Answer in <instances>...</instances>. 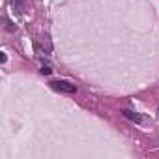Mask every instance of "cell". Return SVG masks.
I'll return each mask as SVG.
<instances>
[{"label":"cell","mask_w":159,"mask_h":159,"mask_svg":"<svg viewBox=\"0 0 159 159\" xmlns=\"http://www.w3.org/2000/svg\"><path fill=\"white\" fill-rule=\"evenodd\" d=\"M51 71H52V69H51V67H47V66H43V67H41V73H43V75H51Z\"/></svg>","instance_id":"3"},{"label":"cell","mask_w":159,"mask_h":159,"mask_svg":"<svg viewBox=\"0 0 159 159\" xmlns=\"http://www.w3.org/2000/svg\"><path fill=\"white\" fill-rule=\"evenodd\" d=\"M51 86L54 90H58V92H64V94H75L77 92V86L71 84V83H67V81H52Z\"/></svg>","instance_id":"1"},{"label":"cell","mask_w":159,"mask_h":159,"mask_svg":"<svg viewBox=\"0 0 159 159\" xmlns=\"http://www.w3.org/2000/svg\"><path fill=\"white\" fill-rule=\"evenodd\" d=\"M124 114H125V116H127L129 120H133V122H137V124H139V122H142V118H140V116H139L137 112H131V111H124Z\"/></svg>","instance_id":"2"}]
</instances>
